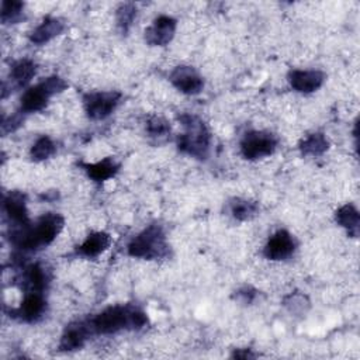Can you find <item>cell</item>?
Here are the masks:
<instances>
[{"label":"cell","instance_id":"6da1fadb","mask_svg":"<svg viewBox=\"0 0 360 360\" xmlns=\"http://www.w3.org/2000/svg\"><path fill=\"white\" fill-rule=\"evenodd\" d=\"M65 219L58 212H46L34 224L14 226L10 231V242L25 252H34L51 245L63 229Z\"/></svg>","mask_w":360,"mask_h":360},{"label":"cell","instance_id":"7a4b0ae2","mask_svg":"<svg viewBox=\"0 0 360 360\" xmlns=\"http://www.w3.org/2000/svg\"><path fill=\"white\" fill-rule=\"evenodd\" d=\"M146 314L134 305L107 307L89 319L93 335H111L120 330H138L148 325Z\"/></svg>","mask_w":360,"mask_h":360},{"label":"cell","instance_id":"3957f363","mask_svg":"<svg viewBox=\"0 0 360 360\" xmlns=\"http://www.w3.org/2000/svg\"><path fill=\"white\" fill-rule=\"evenodd\" d=\"M177 120L184 128V132L177 138V149L191 158L207 159L211 146V132L205 122L198 115L190 112L179 114Z\"/></svg>","mask_w":360,"mask_h":360},{"label":"cell","instance_id":"277c9868","mask_svg":"<svg viewBox=\"0 0 360 360\" xmlns=\"http://www.w3.org/2000/svg\"><path fill=\"white\" fill-rule=\"evenodd\" d=\"M128 255L136 259L158 260L169 256L170 246L166 240L163 228L158 224L146 226L128 243Z\"/></svg>","mask_w":360,"mask_h":360},{"label":"cell","instance_id":"5b68a950","mask_svg":"<svg viewBox=\"0 0 360 360\" xmlns=\"http://www.w3.org/2000/svg\"><path fill=\"white\" fill-rule=\"evenodd\" d=\"M68 82L58 75L48 76L39 83L28 87L20 100V111L24 114L38 112L48 105L52 96L62 93L68 89Z\"/></svg>","mask_w":360,"mask_h":360},{"label":"cell","instance_id":"8992f818","mask_svg":"<svg viewBox=\"0 0 360 360\" xmlns=\"http://www.w3.org/2000/svg\"><path fill=\"white\" fill-rule=\"evenodd\" d=\"M278 139L269 131H249L240 139V153L248 160L267 158L277 149Z\"/></svg>","mask_w":360,"mask_h":360},{"label":"cell","instance_id":"52a82bcc","mask_svg":"<svg viewBox=\"0 0 360 360\" xmlns=\"http://www.w3.org/2000/svg\"><path fill=\"white\" fill-rule=\"evenodd\" d=\"M122 94L115 90L91 91L83 96V107L90 120L100 121L114 112L121 101Z\"/></svg>","mask_w":360,"mask_h":360},{"label":"cell","instance_id":"ba28073f","mask_svg":"<svg viewBox=\"0 0 360 360\" xmlns=\"http://www.w3.org/2000/svg\"><path fill=\"white\" fill-rule=\"evenodd\" d=\"M169 80L179 91L187 96H195L201 93L204 89L202 76L193 66H188V65L176 66L172 70Z\"/></svg>","mask_w":360,"mask_h":360},{"label":"cell","instance_id":"9c48e42d","mask_svg":"<svg viewBox=\"0 0 360 360\" xmlns=\"http://www.w3.org/2000/svg\"><path fill=\"white\" fill-rule=\"evenodd\" d=\"M295 249H297L295 238L288 231L278 229L269 238L267 243L263 248V255L269 260L280 262L292 256Z\"/></svg>","mask_w":360,"mask_h":360},{"label":"cell","instance_id":"30bf717a","mask_svg":"<svg viewBox=\"0 0 360 360\" xmlns=\"http://www.w3.org/2000/svg\"><path fill=\"white\" fill-rule=\"evenodd\" d=\"M176 27V18L170 15H159L152 21L149 27L145 28V42L150 46H165L173 39Z\"/></svg>","mask_w":360,"mask_h":360},{"label":"cell","instance_id":"8fae6325","mask_svg":"<svg viewBox=\"0 0 360 360\" xmlns=\"http://www.w3.org/2000/svg\"><path fill=\"white\" fill-rule=\"evenodd\" d=\"M290 86L298 93H314L322 87L326 75L316 69H291L287 75Z\"/></svg>","mask_w":360,"mask_h":360},{"label":"cell","instance_id":"7c38bea8","mask_svg":"<svg viewBox=\"0 0 360 360\" xmlns=\"http://www.w3.org/2000/svg\"><path fill=\"white\" fill-rule=\"evenodd\" d=\"M93 335L89 321H75L66 325L60 340H59V350L60 352H75L82 349L87 339Z\"/></svg>","mask_w":360,"mask_h":360},{"label":"cell","instance_id":"4fadbf2b","mask_svg":"<svg viewBox=\"0 0 360 360\" xmlns=\"http://www.w3.org/2000/svg\"><path fill=\"white\" fill-rule=\"evenodd\" d=\"M46 311V300L42 292L30 291L25 292L21 305L17 309H11V316L24 322H37L44 316Z\"/></svg>","mask_w":360,"mask_h":360},{"label":"cell","instance_id":"5bb4252c","mask_svg":"<svg viewBox=\"0 0 360 360\" xmlns=\"http://www.w3.org/2000/svg\"><path fill=\"white\" fill-rule=\"evenodd\" d=\"M3 208L7 218L14 224V226H21L30 224L28 210L25 202V195L20 191H10L4 195Z\"/></svg>","mask_w":360,"mask_h":360},{"label":"cell","instance_id":"9a60e30c","mask_svg":"<svg viewBox=\"0 0 360 360\" xmlns=\"http://www.w3.org/2000/svg\"><path fill=\"white\" fill-rule=\"evenodd\" d=\"M51 281V273L42 263H32L22 270L21 285L30 291L42 292Z\"/></svg>","mask_w":360,"mask_h":360},{"label":"cell","instance_id":"2e32d148","mask_svg":"<svg viewBox=\"0 0 360 360\" xmlns=\"http://www.w3.org/2000/svg\"><path fill=\"white\" fill-rule=\"evenodd\" d=\"M65 30V22L58 17H45L30 34V41L35 45H44L60 35Z\"/></svg>","mask_w":360,"mask_h":360},{"label":"cell","instance_id":"e0dca14e","mask_svg":"<svg viewBox=\"0 0 360 360\" xmlns=\"http://www.w3.org/2000/svg\"><path fill=\"white\" fill-rule=\"evenodd\" d=\"M111 245L110 233L104 231H96L87 235V238L77 246L76 252L87 259H94L105 252Z\"/></svg>","mask_w":360,"mask_h":360},{"label":"cell","instance_id":"ac0fdd59","mask_svg":"<svg viewBox=\"0 0 360 360\" xmlns=\"http://www.w3.org/2000/svg\"><path fill=\"white\" fill-rule=\"evenodd\" d=\"M37 73V63L28 58L15 60L10 68V90L27 86Z\"/></svg>","mask_w":360,"mask_h":360},{"label":"cell","instance_id":"d6986e66","mask_svg":"<svg viewBox=\"0 0 360 360\" xmlns=\"http://www.w3.org/2000/svg\"><path fill=\"white\" fill-rule=\"evenodd\" d=\"M80 166L96 183H104L105 180L114 177L120 170V163L112 156H107L96 163H80Z\"/></svg>","mask_w":360,"mask_h":360},{"label":"cell","instance_id":"ffe728a7","mask_svg":"<svg viewBox=\"0 0 360 360\" xmlns=\"http://www.w3.org/2000/svg\"><path fill=\"white\" fill-rule=\"evenodd\" d=\"M335 219H336L338 225H340L343 229H346V232L350 238L359 236L360 214L353 204L347 202V204L339 207L335 212Z\"/></svg>","mask_w":360,"mask_h":360},{"label":"cell","instance_id":"44dd1931","mask_svg":"<svg viewBox=\"0 0 360 360\" xmlns=\"http://www.w3.org/2000/svg\"><path fill=\"white\" fill-rule=\"evenodd\" d=\"M260 208L256 201L235 197L228 201V212L236 221H249L259 214Z\"/></svg>","mask_w":360,"mask_h":360},{"label":"cell","instance_id":"7402d4cb","mask_svg":"<svg viewBox=\"0 0 360 360\" xmlns=\"http://www.w3.org/2000/svg\"><path fill=\"white\" fill-rule=\"evenodd\" d=\"M298 149L302 156H321L329 149V141L325 134L314 132L300 142Z\"/></svg>","mask_w":360,"mask_h":360},{"label":"cell","instance_id":"603a6c76","mask_svg":"<svg viewBox=\"0 0 360 360\" xmlns=\"http://www.w3.org/2000/svg\"><path fill=\"white\" fill-rule=\"evenodd\" d=\"M55 152H56L55 142L49 136L42 135L32 143L30 156L34 162H44V160L49 159L51 156H53Z\"/></svg>","mask_w":360,"mask_h":360},{"label":"cell","instance_id":"cb8c5ba5","mask_svg":"<svg viewBox=\"0 0 360 360\" xmlns=\"http://www.w3.org/2000/svg\"><path fill=\"white\" fill-rule=\"evenodd\" d=\"M24 17V3L17 0H3L0 18L3 24H15Z\"/></svg>","mask_w":360,"mask_h":360},{"label":"cell","instance_id":"d4e9b609","mask_svg":"<svg viewBox=\"0 0 360 360\" xmlns=\"http://www.w3.org/2000/svg\"><path fill=\"white\" fill-rule=\"evenodd\" d=\"M117 25L121 32L127 34L136 17V7L132 3H122L117 8Z\"/></svg>","mask_w":360,"mask_h":360},{"label":"cell","instance_id":"484cf974","mask_svg":"<svg viewBox=\"0 0 360 360\" xmlns=\"http://www.w3.org/2000/svg\"><path fill=\"white\" fill-rule=\"evenodd\" d=\"M146 132L150 138L158 141L166 139L170 135V124L165 118L153 115L146 121Z\"/></svg>","mask_w":360,"mask_h":360},{"label":"cell","instance_id":"4316f807","mask_svg":"<svg viewBox=\"0 0 360 360\" xmlns=\"http://www.w3.org/2000/svg\"><path fill=\"white\" fill-rule=\"evenodd\" d=\"M284 307L291 312V314H305L309 308V301L308 298L301 294V292H291L288 294L284 301H283Z\"/></svg>","mask_w":360,"mask_h":360},{"label":"cell","instance_id":"83f0119b","mask_svg":"<svg viewBox=\"0 0 360 360\" xmlns=\"http://www.w3.org/2000/svg\"><path fill=\"white\" fill-rule=\"evenodd\" d=\"M24 112H17L11 117H7V118H3V122H1V132L3 135H7L10 132H14L17 131L21 125H22V121H24V117H22Z\"/></svg>","mask_w":360,"mask_h":360},{"label":"cell","instance_id":"f1b7e54d","mask_svg":"<svg viewBox=\"0 0 360 360\" xmlns=\"http://www.w3.org/2000/svg\"><path fill=\"white\" fill-rule=\"evenodd\" d=\"M257 297V290H255L250 285H245L242 288H239L238 291H235V300L240 301L245 305L252 304Z\"/></svg>","mask_w":360,"mask_h":360},{"label":"cell","instance_id":"f546056e","mask_svg":"<svg viewBox=\"0 0 360 360\" xmlns=\"http://www.w3.org/2000/svg\"><path fill=\"white\" fill-rule=\"evenodd\" d=\"M233 359H255L256 354L252 352V349H235L231 354Z\"/></svg>","mask_w":360,"mask_h":360}]
</instances>
